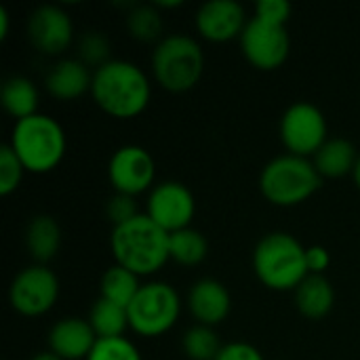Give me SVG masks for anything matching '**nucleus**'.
Here are the masks:
<instances>
[{
	"label": "nucleus",
	"mask_w": 360,
	"mask_h": 360,
	"mask_svg": "<svg viewBox=\"0 0 360 360\" xmlns=\"http://www.w3.org/2000/svg\"><path fill=\"white\" fill-rule=\"evenodd\" d=\"M95 103L114 118H135L150 101V80L131 61H108L93 74Z\"/></svg>",
	"instance_id": "nucleus-1"
},
{
	"label": "nucleus",
	"mask_w": 360,
	"mask_h": 360,
	"mask_svg": "<svg viewBox=\"0 0 360 360\" xmlns=\"http://www.w3.org/2000/svg\"><path fill=\"white\" fill-rule=\"evenodd\" d=\"M110 245L116 264L137 276L158 272L171 257L169 232H165L148 215H137L131 221L116 226Z\"/></svg>",
	"instance_id": "nucleus-2"
},
{
	"label": "nucleus",
	"mask_w": 360,
	"mask_h": 360,
	"mask_svg": "<svg viewBox=\"0 0 360 360\" xmlns=\"http://www.w3.org/2000/svg\"><path fill=\"white\" fill-rule=\"evenodd\" d=\"M253 270L257 278L274 291L297 289L308 276L306 249L297 238L285 232L264 236L253 253Z\"/></svg>",
	"instance_id": "nucleus-3"
},
{
	"label": "nucleus",
	"mask_w": 360,
	"mask_h": 360,
	"mask_svg": "<svg viewBox=\"0 0 360 360\" xmlns=\"http://www.w3.org/2000/svg\"><path fill=\"white\" fill-rule=\"evenodd\" d=\"M11 148L32 173L53 171L65 154V135L57 120L44 114L17 120L11 137Z\"/></svg>",
	"instance_id": "nucleus-4"
},
{
	"label": "nucleus",
	"mask_w": 360,
	"mask_h": 360,
	"mask_svg": "<svg viewBox=\"0 0 360 360\" xmlns=\"http://www.w3.org/2000/svg\"><path fill=\"white\" fill-rule=\"evenodd\" d=\"M262 194L276 207H295L321 188V173L314 162L302 156H281L268 162L259 177Z\"/></svg>",
	"instance_id": "nucleus-5"
},
{
	"label": "nucleus",
	"mask_w": 360,
	"mask_h": 360,
	"mask_svg": "<svg viewBox=\"0 0 360 360\" xmlns=\"http://www.w3.org/2000/svg\"><path fill=\"white\" fill-rule=\"evenodd\" d=\"M152 70L158 84L167 91H190L198 84L205 70L202 49L190 36H169L156 46L152 55Z\"/></svg>",
	"instance_id": "nucleus-6"
},
{
	"label": "nucleus",
	"mask_w": 360,
	"mask_h": 360,
	"mask_svg": "<svg viewBox=\"0 0 360 360\" xmlns=\"http://www.w3.org/2000/svg\"><path fill=\"white\" fill-rule=\"evenodd\" d=\"M179 295L167 283L141 285L135 300L127 308L129 325L143 338H156L167 333L179 319Z\"/></svg>",
	"instance_id": "nucleus-7"
},
{
	"label": "nucleus",
	"mask_w": 360,
	"mask_h": 360,
	"mask_svg": "<svg viewBox=\"0 0 360 360\" xmlns=\"http://www.w3.org/2000/svg\"><path fill=\"white\" fill-rule=\"evenodd\" d=\"M281 137L293 156L316 154L327 143V120L312 103H293L281 120Z\"/></svg>",
	"instance_id": "nucleus-8"
},
{
	"label": "nucleus",
	"mask_w": 360,
	"mask_h": 360,
	"mask_svg": "<svg viewBox=\"0 0 360 360\" xmlns=\"http://www.w3.org/2000/svg\"><path fill=\"white\" fill-rule=\"evenodd\" d=\"M240 46L253 68L276 70L287 61L291 40L285 25L268 23L253 17L240 34Z\"/></svg>",
	"instance_id": "nucleus-9"
},
{
	"label": "nucleus",
	"mask_w": 360,
	"mask_h": 360,
	"mask_svg": "<svg viewBox=\"0 0 360 360\" xmlns=\"http://www.w3.org/2000/svg\"><path fill=\"white\" fill-rule=\"evenodd\" d=\"M57 295V276L46 266H30L21 270L8 289L11 306L23 316H40L49 312L55 306Z\"/></svg>",
	"instance_id": "nucleus-10"
},
{
	"label": "nucleus",
	"mask_w": 360,
	"mask_h": 360,
	"mask_svg": "<svg viewBox=\"0 0 360 360\" xmlns=\"http://www.w3.org/2000/svg\"><path fill=\"white\" fill-rule=\"evenodd\" d=\"M156 165L152 154L139 146H122L110 158L108 175L116 194L137 196L154 181Z\"/></svg>",
	"instance_id": "nucleus-11"
},
{
	"label": "nucleus",
	"mask_w": 360,
	"mask_h": 360,
	"mask_svg": "<svg viewBox=\"0 0 360 360\" xmlns=\"http://www.w3.org/2000/svg\"><path fill=\"white\" fill-rule=\"evenodd\" d=\"M194 209L192 192L177 181L156 186L148 198V217L169 234L190 228Z\"/></svg>",
	"instance_id": "nucleus-12"
},
{
	"label": "nucleus",
	"mask_w": 360,
	"mask_h": 360,
	"mask_svg": "<svg viewBox=\"0 0 360 360\" xmlns=\"http://www.w3.org/2000/svg\"><path fill=\"white\" fill-rule=\"evenodd\" d=\"M72 19L70 15L53 4L38 6L30 21L27 34L32 44L44 55H59L72 42Z\"/></svg>",
	"instance_id": "nucleus-13"
},
{
	"label": "nucleus",
	"mask_w": 360,
	"mask_h": 360,
	"mask_svg": "<svg viewBox=\"0 0 360 360\" xmlns=\"http://www.w3.org/2000/svg\"><path fill=\"white\" fill-rule=\"evenodd\" d=\"M245 11L234 0H209L196 13V27L211 42H228L243 34Z\"/></svg>",
	"instance_id": "nucleus-14"
},
{
	"label": "nucleus",
	"mask_w": 360,
	"mask_h": 360,
	"mask_svg": "<svg viewBox=\"0 0 360 360\" xmlns=\"http://www.w3.org/2000/svg\"><path fill=\"white\" fill-rule=\"evenodd\" d=\"M97 340L91 323L82 319H63L49 333L51 352L61 360L89 359Z\"/></svg>",
	"instance_id": "nucleus-15"
},
{
	"label": "nucleus",
	"mask_w": 360,
	"mask_h": 360,
	"mask_svg": "<svg viewBox=\"0 0 360 360\" xmlns=\"http://www.w3.org/2000/svg\"><path fill=\"white\" fill-rule=\"evenodd\" d=\"M188 304H190V312L194 314V319L205 327H213L226 321V316L230 314V306H232L230 293L226 291V287L213 278L198 281L190 291Z\"/></svg>",
	"instance_id": "nucleus-16"
},
{
	"label": "nucleus",
	"mask_w": 360,
	"mask_h": 360,
	"mask_svg": "<svg viewBox=\"0 0 360 360\" xmlns=\"http://www.w3.org/2000/svg\"><path fill=\"white\" fill-rule=\"evenodd\" d=\"M93 84V76L86 70V63L80 59H63L59 61L46 76V89L57 99H76L86 93Z\"/></svg>",
	"instance_id": "nucleus-17"
},
{
	"label": "nucleus",
	"mask_w": 360,
	"mask_h": 360,
	"mask_svg": "<svg viewBox=\"0 0 360 360\" xmlns=\"http://www.w3.org/2000/svg\"><path fill=\"white\" fill-rule=\"evenodd\" d=\"M297 310L312 321L327 316L335 302V291L325 276L310 274L297 289H295Z\"/></svg>",
	"instance_id": "nucleus-18"
},
{
	"label": "nucleus",
	"mask_w": 360,
	"mask_h": 360,
	"mask_svg": "<svg viewBox=\"0 0 360 360\" xmlns=\"http://www.w3.org/2000/svg\"><path fill=\"white\" fill-rule=\"evenodd\" d=\"M356 162V148L348 139H331L314 154V167L321 177H344L354 173Z\"/></svg>",
	"instance_id": "nucleus-19"
},
{
	"label": "nucleus",
	"mask_w": 360,
	"mask_h": 360,
	"mask_svg": "<svg viewBox=\"0 0 360 360\" xmlns=\"http://www.w3.org/2000/svg\"><path fill=\"white\" fill-rule=\"evenodd\" d=\"M25 245L30 255L42 264L51 262L61 245V230L51 215H38L30 221L25 232Z\"/></svg>",
	"instance_id": "nucleus-20"
},
{
	"label": "nucleus",
	"mask_w": 360,
	"mask_h": 360,
	"mask_svg": "<svg viewBox=\"0 0 360 360\" xmlns=\"http://www.w3.org/2000/svg\"><path fill=\"white\" fill-rule=\"evenodd\" d=\"M2 105L4 110L15 116L17 120L30 118L36 114L38 108V91L32 84V80L23 76H13L2 84Z\"/></svg>",
	"instance_id": "nucleus-21"
},
{
	"label": "nucleus",
	"mask_w": 360,
	"mask_h": 360,
	"mask_svg": "<svg viewBox=\"0 0 360 360\" xmlns=\"http://www.w3.org/2000/svg\"><path fill=\"white\" fill-rule=\"evenodd\" d=\"M139 289H141V285L137 281V274H133L131 270H127L118 264L105 270V274L101 276V285H99L101 297L116 306H122V308L131 306V302L135 300Z\"/></svg>",
	"instance_id": "nucleus-22"
},
{
	"label": "nucleus",
	"mask_w": 360,
	"mask_h": 360,
	"mask_svg": "<svg viewBox=\"0 0 360 360\" xmlns=\"http://www.w3.org/2000/svg\"><path fill=\"white\" fill-rule=\"evenodd\" d=\"M89 323L95 331V335L99 340H114V338H122L124 329L131 327L129 325V312L122 306H116L103 297H99L95 302V306L91 308V316Z\"/></svg>",
	"instance_id": "nucleus-23"
},
{
	"label": "nucleus",
	"mask_w": 360,
	"mask_h": 360,
	"mask_svg": "<svg viewBox=\"0 0 360 360\" xmlns=\"http://www.w3.org/2000/svg\"><path fill=\"white\" fill-rule=\"evenodd\" d=\"M169 253L181 266H196L207 257V240L194 228L173 232L169 234Z\"/></svg>",
	"instance_id": "nucleus-24"
},
{
	"label": "nucleus",
	"mask_w": 360,
	"mask_h": 360,
	"mask_svg": "<svg viewBox=\"0 0 360 360\" xmlns=\"http://www.w3.org/2000/svg\"><path fill=\"white\" fill-rule=\"evenodd\" d=\"M221 348L217 333L205 325L192 327L184 338V352L192 360H217Z\"/></svg>",
	"instance_id": "nucleus-25"
},
{
	"label": "nucleus",
	"mask_w": 360,
	"mask_h": 360,
	"mask_svg": "<svg viewBox=\"0 0 360 360\" xmlns=\"http://www.w3.org/2000/svg\"><path fill=\"white\" fill-rule=\"evenodd\" d=\"M127 27L137 40L152 42L162 32V19L154 6H135L127 17Z\"/></svg>",
	"instance_id": "nucleus-26"
},
{
	"label": "nucleus",
	"mask_w": 360,
	"mask_h": 360,
	"mask_svg": "<svg viewBox=\"0 0 360 360\" xmlns=\"http://www.w3.org/2000/svg\"><path fill=\"white\" fill-rule=\"evenodd\" d=\"M23 171H25V167L17 158L13 148L2 146L0 148V194L2 196H8L11 192H15L19 188Z\"/></svg>",
	"instance_id": "nucleus-27"
},
{
	"label": "nucleus",
	"mask_w": 360,
	"mask_h": 360,
	"mask_svg": "<svg viewBox=\"0 0 360 360\" xmlns=\"http://www.w3.org/2000/svg\"><path fill=\"white\" fill-rule=\"evenodd\" d=\"M86 360H141L139 350L124 338L97 340L91 356Z\"/></svg>",
	"instance_id": "nucleus-28"
},
{
	"label": "nucleus",
	"mask_w": 360,
	"mask_h": 360,
	"mask_svg": "<svg viewBox=\"0 0 360 360\" xmlns=\"http://www.w3.org/2000/svg\"><path fill=\"white\" fill-rule=\"evenodd\" d=\"M108 53H110V44L105 40L103 34L99 32H91L82 38L80 42V61L86 65H105L108 63Z\"/></svg>",
	"instance_id": "nucleus-29"
},
{
	"label": "nucleus",
	"mask_w": 360,
	"mask_h": 360,
	"mask_svg": "<svg viewBox=\"0 0 360 360\" xmlns=\"http://www.w3.org/2000/svg\"><path fill=\"white\" fill-rule=\"evenodd\" d=\"M255 17L268 23L285 25L291 17V4L285 0H262L255 6Z\"/></svg>",
	"instance_id": "nucleus-30"
},
{
	"label": "nucleus",
	"mask_w": 360,
	"mask_h": 360,
	"mask_svg": "<svg viewBox=\"0 0 360 360\" xmlns=\"http://www.w3.org/2000/svg\"><path fill=\"white\" fill-rule=\"evenodd\" d=\"M137 207L133 202V196H127V194H116L110 198L108 202V217L112 219L114 228L116 226H122L127 221H131L133 217H137Z\"/></svg>",
	"instance_id": "nucleus-31"
},
{
	"label": "nucleus",
	"mask_w": 360,
	"mask_h": 360,
	"mask_svg": "<svg viewBox=\"0 0 360 360\" xmlns=\"http://www.w3.org/2000/svg\"><path fill=\"white\" fill-rule=\"evenodd\" d=\"M217 360H264V356L259 354L257 348L238 342V344H228V346H224L221 352H219V356H217Z\"/></svg>",
	"instance_id": "nucleus-32"
},
{
	"label": "nucleus",
	"mask_w": 360,
	"mask_h": 360,
	"mask_svg": "<svg viewBox=\"0 0 360 360\" xmlns=\"http://www.w3.org/2000/svg\"><path fill=\"white\" fill-rule=\"evenodd\" d=\"M306 264H308V272H310V274L323 276V272H325V270L329 268V264H331L329 251H327L325 247H319V245L308 247V249H306Z\"/></svg>",
	"instance_id": "nucleus-33"
},
{
	"label": "nucleus",
	"mask_w": 360,
	"mask_h": 360,
	"mask_svg": "<svg viewBox=\"0 0 360 360\" xmlns=\"http://www.w3.org/2000/svg\"><path fill=\"white\" fill-rule=\"evenodd\" d=\"M8 34V13L6 8H0V38H6Z\"/></svg>",
	"instance_id": "nucleus-34"
},
{
	"label": "nucleus",
	"mask_w": 360,
	"mask_h": 360,
	"mask_svg": "<svg viewBox=\"0 0 360 360\" xmlns=\"http://www.w3.org/2000/svg\"><path fill=\"white\" fill-rule=\"evenodd\" d=\"M32 360H61L57 354H53V352H40V354H36Z\"/></svg>",
	"instance_id": "nucleus-35"
},
{
	"label": "nucleus",
	"mask_w": 360,
	"mask_h": 360,
	"mask_svg": "<svg viewBox=\"0 0 360 360\" xmlns=\"http://www.w3.org/2000/svg\"><path fill=\"white\" fill-rule=\"evenodd\" d=\"M354 181H356V186L360 188V156H359V162H356V167H354Z\"/></svg>",
	"instance_id": "nucleus-36"
}]
</instances>
